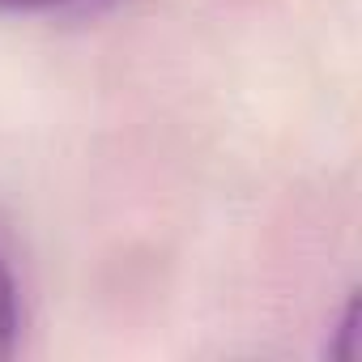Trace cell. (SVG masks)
<instances>
[{
    "label": "cell",
    "mask_w": 362,
    "mask_h": 362,
    "mask_svg": "<svg viewBox=\"0 0 362 362\" xmlns=\"http://www.w3.org/2000/svg\"><path fill=\"white\" fill-rule=\"evenodd\" d=\"M13 341H18V286L9 264L0 260V358L13 354Z\"/></svg>",
    "instance_id": "cell-1"
},
{
    "label": "cell",
    "mask_w": 362,
    "mask_h": 362,
    "mask_svg": "<svg viewBox=\"0 0 362 362\" xmlns=\"http://www.w3.org/2000/svg\"><path fill=\"white\" fill-rule=\"evenodd\" d=\"M354 341H358V298L345 307V320H341L337 341H332V349H328V354H332V358H341V362H354V358H358V345H354Z\"/></svg>",
    "instance_id": "cell-2"
},
{
    "label": "cell",
    "mask_w": 362,
    "mask_h": 362,
    "mask_svg": "<svg viewBox=\"0 0 362 362\" xmlns=\"http://www.w3.org/2000/svg\"><path fill=\"white\" fill-rule=\"evenodd\" d=\"M43 5H60V0H0V9H43Z\"/></svg>",
    "instance_id": "cell-3"
}]
</instances>
